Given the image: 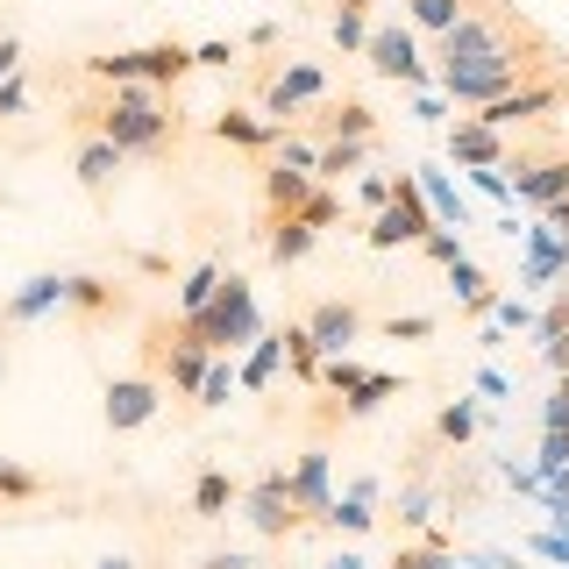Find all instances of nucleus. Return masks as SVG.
<instances>
[{
	"label": "nucleus",
	"mask_w": 569,
	"mask_h": 569,
	"mask_svg": "<svg viewBox=\"0 0 569 569\" xmlns=\"http://www.w3.org/2000/svg\"><path fill=\"white\" fill-rule=\"evenodd\" d=\"M527 79H562V50L512 0H462V14L441 29V93L485 107Z\"/></svg>",
	"instance_id": "f257e3e1"
},
{
	"label": "nucleus",
	"mask_w": 569,
	"mask_h": 569,
	"mask_svg": "<svg viewBox=\"0 0 569 569\" xmlns=\"http://www.w3.org/2000/svg\"><path fill=\"white\" fill-rule=\"evenodd\" d=\"M86 121H93L121 157H157V150L178 142V114L164 107V86H114L107 107H86Z\"/></svg>",
	"instance_id": "f03ea898"
},
{
	"label": "nucleus",
	"mask_w": 569,
	"mask_h": 569,
	"mask_svg": "<svg viewBox=\"0 0 569 569\" xmlns=\"http://www.w3.org/2000/svg\"><path fill=\"white\" fill-rule=\"evenodd\" d=\"M186 328H192V342H200V349H242V342H257L263 320H257V292H249V278H221L207 307L186 313Z\"/></svg>",
	"instance_id": "7ed1b4c3"
},
{
	"label": "nucleus",
	"mask_w": 569,
	"mask_h": 569,
	"mask_svg": "<svg viewBox=\"0 0 569 569\" xmlns=\"http://www.w3.org/2000/svg\"><path fill=\"white\" fill-rule=\"evenodd\" d=\"M86 71L107 86H178L192 71L186 43H142V50H107V58H86Z\"/></svg>",
	"instance_id": "20e7f679"
},
{
	"label": "nucleus",
	"mask_w": 569,
	"mask_h": 569,
	"mask_svg": "<svg viewBox=\"0 0 569 569\" xmlns=\"http://www.w3.org/2000/svg\"><path fill=\"white\" fill-rule=\"evenodd\" d=\"M427 228H435V213L420 200V178L399 171L391 178V200L378 207V221H370V249H399V242H420Z\"/></svg>",
	"instance_id": "39448f33"
},
{
	"label": "nucleus",
	"mask_w": 569,
	"mask_h": 569,
	"mask_svg": "<svg viewBox=\"0 0 569 569\" xmlns=\"http://www.w3.org/2000/svg\"><path fill=\"white\" fill-rule=\"evenodd\" d=\"M242 520L263 533V541H284V533H299V506H292V470H263L257 485H249L242 498Z\"/></svg>",
	"instance_id": "423d86ee"
},
{
	"label": "nucleus",
	"mask_w": 569,
	"mask_h": 569,
	"mask_svg": "<svg viewBox=\"0 0 569 569\" xmlns=\"http://www.w3.org/2000/svg\"><path fill=\"white\" fill-rule=\"evenodd\" d=\"M164 413V385L150 370H129V378H107V435H136Z\"/></svg>",
	"instance_id": "0eeeda50"
},
{
	"label": "nucleus",
	"mask_w": 569,
	"mask_h": 569,
	"mask_svg": "<svg viewBox=\"0 0 569 569\" xmlns=\"http://www.w3.org/2000/svg\"><path fill=\"white\" fill-rule=\"evenodd\" d=\"M556 107H562V79H527V86H512V93L485 100V107H477V121L498 129V136H512L520 121H541V114H556Z\"/></svg>",
	"instance_id": "6e6552de"
},
{
	"label": "nucleus",
	"mask_w": 569,
	"mask_h": 569,
	"mask_svg": "<svg viewBox=\"0 0 569 569\" xmlns=\"http://www.w3.org/2000/svg\"><path fill=\"white\" fill-rule=\"evenodd\" d=\"M363 58H370V71H378V79H399V86H427V64H420L413 36H406V29H391V22L363 36Z\"/></svg>",
	"instance_id": "1a4fd4ad"
},
{
	"label": "nucleus",
	"mask_w": 569,
	"mask_h": 569,
	"mask_svg": "<svg viewBox=\"0 0 569 569\" xmlns=\"http://www.w3.org/2000/svg\"><path fill=\"white\" fill-rule=\"evenodd\" d=\"M129 307V284L121 278H64V313L79 320V328H100V320H114Z\"/></svg>",
	"instance_id": "9d476101"
},
{
	"label": "nucleus",
	"mask_w": 569,
	"mask_h": 569,
	"mask_svg": "<svg viewBox=\"0 0 569 569\" xmlns=\"http://www.w3.org/2000/svg\"><path fill=\"white\" fill-rule=\"evenodd\" d=\"M307 335H313L320 356H342V349H356V335H363V307H356V299H320L307 313Z\"/></svg>",
	"instance_id": "9b49d317"
},
{
	"label": "nucleus",
	"mask_w": 569,
	"mask_h": 569,
	"mask_svg": "<svg viewBox=\"0 0 569 569\" xmlns=\"http://www.w3.org/2000/svg\"><path fill=\"white\" fill-rule=\"evenodd\" d=\"M43 313H64V278L58 271H36L29 284H14L8 307H0V328H29V320Z\"/></svg>",
	"instance_id": "f8f14e48"
},
{
	"label": "nucleus",
	"mask_w": 569,
	"mask_h": 569,
	"mask_svg": "<svg viewBox=\"0 0 569 569\" xmlns=\"http://www.w3.org/2000/svg\"><path fill=\"white\" fill-rule=\"evenodd\" d=\"M328 93V79H320V64H284L271 86H263V114L271 121H292L307 100H320Z\"/></svg>",
	"instance_id": "ddd939ff"
},
{
	"label": "nucleus",
	"mask_w": 569,
	"mask_h": 569,
	"mask_svg": "<svg viewBox=\"0 0 569 569\" xmlns=\"http://www.w3.org/2000/svg\"><path fill=\"white\" fill-rule=\"evenodd\" d=\"M569 192V150L562 157H512V200H527V207H548V200H562Z\"/></svg>",
	"instance_id": "4468645a"
},
{
	"label": "nucleus",
	"mask_w": 569,
	"mask_h": 569,
	"mask_svg": "<svg viewBox=\"0 0 569 569\" xmlns=\"http://www.w3.org/2000/svg\"><path fill=\"white\" fill-rule=\"evenodd\" d=\"M449 157H456L462 171H477V164H498V171H506L512 142L498 136V129H485V121H477V114H462L456 129H449Z\"/></svg>",
	"instance_id": "2eb2a0df"
},
{
	"label": "nucleus",
	"mask_w": 569,
	"mask_h": 569,
	"mask_svg": "<svg viewBox=\"0 0 569 569\" xmlns=\"http://www.w3.org/2000/svg\"><path fill=\"white\" fill-rule=\"evenodd\" d=\"M292 506H299V520H328V506H335V491H328V449H307V456H299Z\"/></svg>",
	"instance_id": "dca6fc26"
},
{
	"label": "nucleus",
	"mask_w": 569,
	"mask_h": 569,
	"mask_svg": "<svg viewBox=\"0 0 569 569\" xmlns=\"http://www.w3.org/2000/svg\"><path fill=\"white\" fill-rule=\"evenodd\" d=\"M213 136L236 142V150H278L284 121H257V114H242V107H221V114H213Z\"/></svg>",
	"instance_id": "f3484780"
},
{
	"label": "nucleus",
	"mask_w": 569,
	"mask_h": 569,
	"mask_svg": "<svg viewBox=\"0 0 569 569\" xmlns=\"http://www.w3.org/2000/svg\"><path fill=\"white\" fill-rule=\"evenodd\" d=\"M320 242V228H307L299 213H271V263L278 271H292V263H307Z\"/></svg>",
	"instance_id": "a211bd4d"
},
{
	"label": "nucleus",
	"mask_w": 569,
	"mask_h": 569,
	"mask_svg": "<svg viewBox=\"0 0 569 569\" xmlns=\"http://www.w3.org/2000/svg\"><path fill=\"white\" fill-rule=\"evenodd\" d=\"M413 178H420V200H427V213H435V228H470V207H462V192H456L435 164H420Z\"/></svg>",
	"instance_id": "6ab92c4d"
},
{
	"label": "nucleus",
	"mask_w": 569,
	"mask_h": 569,
	"mask_svg": "<svg viewBox=\"0 0 569 569\" xmlns=\"http://www.w3.org/2000/svg\"><path fill=\"white\" fill-rule=\"evenodd\" d=\"M236 498H242V485L228 470H200V477H192V520H228Z\"/></svg>",
	"instance_id": "aec40b11"
},
{
	"label": "nucleus",
	"mask_w": 569,
	"mask_h": 569,
	"mask_svg": "<svg viewBox=\"0 0 569 569\" xmlns=\"http://www.w3.org/2000/svg\"><path fill=\"white\" fill-rule=\"evenodd\" d=\"M548 278H569V236L533 228L527 236V284H548Z\"/></svg>",
	"instance_id": "412c9836"
},
{
	"label": "nucleus",
	"mask_w": 569,
	"mask_h": 569,
	"mask_svg": "<svg viewBox=\"0 0 569 569\" xmlns=\"http://www.w3.org/2000/svg\"><path fill=\"white\" fill-rule=\"evenodd\" d=\"M307 192H313V178L299 171V164H284V157L263 171V207H271V213H299V200H307Z\"/></svg>",
	"instance_id": "4be33fe9"
},
{
	"label": "nucleus",
	"mask_w": 569,
	"mask_h": 569,
	"mask_svg": "<svg viewBox=\"0 0 569 569\" xmlns=\"http://www.w3.org/2000/svg\"><path fill=\"white\" fill-rule=\"evenodd\" d=\"M71 171H79V186H86V192H93V200H100V192L114 186V171H121V150H114V142H107V136H93V142H86V150H79V164H71Z\"/></svg>",
	"instance_id": "5701e85b"
},
{
	"label": "nucleus",
	"mask_w": 569,
	"mask_h": 569,
	"mask_svg": "<svg viewBox=\"0 0 569 569\" xmlns=\"http://www.w3.org/2000/svg\"><path fill=\"white\" fill-rule=\"evenodd\" d=\"M278 363H284V335H257L249 356H242V370H236V385L242 391H263V385L278 378Z\"/></svg>",
	"instance_id": "b1692460"
},
{
	"label": "nucleus",
	"mask_w": 569,
	"mask_h": 569,
	"mask_svg": "<svg viewBox=\"0 0 569 569\" xmlns=\"http://www.w3.org/2000/svg\"><path fill=\"white\" fill-rule=\"evenodd\" d=\"M391 391H399V378H391V370H363V378L342 391V420H370V413L391 399Z\"/></svg>",
	"instance_id": "393cba45"
},
{
	"label": "nucleus",
	"mask_w": 569,
	"mask_h": 569,
	"mask_svg": "<svg viewBox=\"0 0 569 569\" xmlns=\"http://www.w3.org/2000/svg\"><path fill=\"white\" fill-rule=\"evenodd\" d=\"M313 129H320V136H356V142H370V136H378V114H370L363 100H342V107H328V114H313Z\"/></svg>",
	"instance_id": "a878e982"
},
{
	"label": "nucleus",
	"mask_w": 569,
	"mask_h": 569,
	"mask_svg": "<svg viewBox=\"0 0 569 569\" xmlns=\"http://www.w3.org/2000/svg\"><path fill=\"white\" fill-rule=\"evenodd\" d=\"M449 284H456V299H462L470 313H491V299H498V292H491V278L477 271L470 257H456V263H449Z\"/></svg>",
	"instance_id": "bb28decb"
},
{
	"label": "nucleus",
	"mask_w": 569,
	"mask_h": 569,
	"mask_svg": "<svg viewBox=\"0 0 569 569\" xmlns=\"http://www.w3.org/2000/svg\"><path fill=\"white\" fill-rule=\"evenodd\" d=\"M284 363H292L299 370V385H313L320 378V349H313V335H307V320H284Z\"/></svg>",
	"instance_id": "cd10ccee"
},
{
	"label": "nucleus",
	"mask_w": 569,
	"mask_h": 569,
	"mask_svg": "<svg viewBox=\"0 0 569 569\" xmlns=\"http://www.w3.org/2000/svg\"><path fill=\"white\" fill-rule=\"evenodd\" d=\"M363 150H370V142H356V136H328V142L313 150V171H320V178H342V171L363 164Z\"/></svg>",
	"instance_id": "c85d7f7f"
},
{
	"label": "nucleus",
	"mask_w": 569,
	"mask_h": 569,
	"mask_svg": "<svg viewBox=\"0 0 569 569\" xmlns=\"http://www.w3.org/2000/svg\"><path fill=\"white\" fill-rule=\"evenodd\" d=\"M228 391H236V363L213 349L207 370H200V391H192V406H207V413H213V406H228Z\"/></svg>",
	"instance_id": "c756f323"
},
{
	"label": "nucleus",
	"mask_w": 569,
	"mask_h": 569,
	"mask_svg": "<svg viewBox=\"0 0 569 569\" xmlns=\"http://www.w3.org/2000/svg\"><path fill=\"white\" fill-rule=\"evenodd\" d=\"M470 435H477V406L470 399H456V406H441V413H435V441H441V449H462Z\"/></svg>",
	"instance_id": "7c9ffc66"
},
{
	"label": "nucleus",
	"mask_w": 569,
	"mask_h": 569,
	"mask_svg": "<svg viewBox=\"0 0 569 569\" xmlns=\"http://www.w3.org/2000/svg\"><path fill=\"white\" fill-rule=\"evenodd\" d=\"M29 498H43V477L0 456V506H29Z\"/></svg>",
	"instance_id": "2f4dec72"
},
{
	"label": "nucleus",
	"mask_w": 569,
	"mask_h": 569,
	"mask_svg": "<svg viewBox=\"0 0 569 569\" xmlns=\"http://www.w3.org/2000/svg\"><path fill=\"white\" fill-rule=\"evenodd\" d=\"M213 284H221V263H192L186 284H178V313H200L213 299Z\"/></svg>",
	"instance_id": "473e14b6"
},
{
	"label": "nucleus",
	"mask_w": 569,
	"mask_h": 569,
	"mask_svg": "<svg viewBox=\"0 0 569 569\" xmlns=\"http://www.w3.org/2000/svg\"><path fill=\"white\" fill-rule=\"evenodd\" d=\"M356 378H363V363H356V356L342 349V356H320V378H313V385H320V391H335V399H342V391H349Z\"/></svg>",
	"instance_id": "72a5a7b5"
},
{
	"label": "nucleus",
	"mask_w": 569,
	"mask_h": 569,
	"mask_svg": "<svg viewBox=\"0 0 569 569\" xmlns=\"http://www.w3.org/2000/svg\"><path fill=\"white\" fill-rule=\"evenodd\" d=\"M406 14H413V22L427 29V36H441L462 14V0H406Z\"/></svg>",
	"instance_id": "f704fd0d"
},
{
	"label": "nucleus",
	"mask_w": 569,
	"mask_h": 569,
	"mask_svg": "<svg viewBox=\"0 0 569 569\" xmlns=\"http://www.w3.org/2000/svg\"><path fill=\"white\" fill-rule=\"evenodd\" d=\"M299 221H307V228H335V221H342V200H335L328 186H313L307 200H299Z\"/></svg>",
	"instance_id": "c9c22d12"
},
{
	"label": "nucleus",
	"mask_w": 569,
	"mask_h": 569,
	"mask_svg": "<svg viewBox=\"0 0 569 569\" xmlns=\"http://www.w3.org/2000/svg\"><path fill=\"white\" fill-rule=\"evenodd\" d=\"M370 498H342V506H328V527H342V533H370Z\"/></svg>",
	"instance_id": "e433bc0d"
},
{
	"label": "nucleus",
	"mask_w": 569,
	"mask_h": 569,
	"mask_svg": "<svg viewBox=\"0 0 569 569\" xmlns=\"http://www.w3.org/2000/svg\"><path fill=\"white\" fill-rule=\"evenodd\" d=\"M391 569H456V562H449V548H441V541H427V548H399Z\"/></svg>",
	"instance_id": "4c0bfd02"
},
{
	"label": "nucleus",
	"mask_w": 569,
	"mask_h": 569,
	"mask_svg": "<svg viewBox=\"0 0 569 569\" xmlns=\"http://www.w3.org/2000/svg\"><path fill=\"white\" fill-rule=\"evenodd\" d=\"M420 249L441 263V271H449V263L462 257V236H456V228H427V236H420Z\"/></svg>",
	"instance_id": "58836bf2"
},
{
	"label": "nucleus",
	"mask_w": 569,
	"mask_h": 569,
	"mask_svg": "<svg viewBox=\"0 0 569 569\" xmlns=\"http://www.w3.org/2000/svg\"><path fill=\"white\" fill-rule=\"evenodd\" d=\"M569 470V435H541V456H533V477Z\"/></svg>",
	"instance_id": "ea45409f"
},
{
	"label": "nucleus",
	"mask_w": 569,
	"mask_h": 569,
	"mask_svg": "<svg viewBox=\"0 0 569 569\" xmlns=\"http://www.w3.org/2000/svg\"><path fill=\"white\" fill-rule=\"evenodd\" d=\"M385 335H391V342H420V335H435V313H391Z\"/></svg>",
	"instance_id": "a19ab883"
},
{
	"label": "nucleus",
	"mask_w": 569,
	"mask_h": 569,
	"mask_svg": "<svg viewBox=\"0 0 569 569\" xmlns=\"http://www.w3.org/2000/svg\"><path fill=\"white\" fill-rule=\"evenodd\" d=\"M242 58V43H221V36H213V43H200V50H192V71H228V64H236Z\"/></svg>",
	"instance_id": "79ce46f5"
},
{
	"label": "nucleus",
	"mask_w": 569,
	"mask_h": 569,
	"mask_svg": "<svg viewBox=\"0 0 569 569\" xmlns=\"http://www.w3.org/2000/svg\"><path fill=\"white\" fill-rule=\"evenodd\" d=\"M363 36H370L363 14H335V43H342V58H356V50H363Z\"/></svg>",
	"instance_id": "37998d69"
},
{
	"label": "nucleus",
	"mask_w": 569,
	"mask_h": 569,
	"mask_svg": "<svg viewBox=\"0 0 569 569\" xmlns=\"http://www.w3.org/2000/svg\"><path fill=\"white\" fill-rule=\"evenodd\" d=\"M533 335H541V342H548V335H569V284L556 292V307H548L541 320H533Z\"/></svg>",
	"instance_id": "c03bdc74"
},
{
	"label": "nucleus",
	"mask_w": 569,
	"mask_h": 569,
	"mask_svg": "<svg viewBox=\"0 0 569 569\" xmlns=\"http://www.w3.org/2000/svg\"><path fill=\"white\" fill-rule=\"evenodd\" d=\"M491 320L498 328H533V307L527 299H491Z\"/></svg>",
	"instance_id": "a18cd8bd"
},
{
	"label": "nucleus",
	"mask_w": 569,
	"mask_h": 569,
	"mask_svg": "<svg viewBox=\"0 0 569 569\" xmlns=\"http://www.w3.org/2000/svg\"><path fill=\"white\" fill-rule=\"evenodd\" d=\"M22 107H29V86L8 71V79H0V121H8V114H22Z\"/></svg>",
	"instance_id": "49530a36"
},
{
	"label": "nucleus",
	"mask_w": 569,
	"mask_h": 569,
	"mask_svg": "<svg viewBox=\"0 0 569 569\" xmlns=\"http://www.w3.org/2000/svg\"><path fill=\"white\" fill-rule=\"evenodd\" d=\"M356 200H363V207H385V200H391V178H385V171L363 178V186H356Z\"/></svg>",
	"instance_id": "de8ad7c7"
},
{
	"label": "nucleus",
	"mask_w": 569,
	"mask_h": 569,
	"mask_svg": "<svg viewBox=\"0 0 569 569\" xmlns=\"http://www.w3.org/2000/svg\"><path fill=\"white\" fill-rule=\"evenodd\" d=\"M477 391H485V399H512V385H506V370H477Z\"/></svg>",
	"instance_id": "09e8293b"
},
{
	"label": "nucleus",
	"mask_w": 569,
	"mask_h": 569,
	"mask_svg": "<svg viewBox=\"0 0 569 569\" xmlns=\"http://www.w3.org/2000/svg\"><path fill=\"white\" fill-rule=\"evenodd\" d=\"M200 569H249V556H236V548H213Z\"/></svg>",
	"instance_id": "8fccbe9b"
},
{
	"label": "nucleus",
	"mask_w": 569,
	"mask_h": 569,
	"mask_svg": "<svg viewBox=\"0 0 569 569\" xmlns=\"http://www.w3.org/2000/svg\"><path fill=\"white\" fill-rule=\"evenodd\" d=\"M14 64H22V43H14V36H0V79H8Z\"/></svg>",
	"instance_id": "3c124183"
},
{
	"label": "nucleus",
	"mask_w": 569,
	"mask_h": 569,
	"mask_svg": "<svg viewBox=\"0 0 569 569\" xmlns=\"http://www.w3.org/2000/svg\"><path fill=\"white\" fill-rule=\"evenodd\" d=\"M541 213H548V228H562V236H569V192H562V200H548Z\"/></svg>",
	"instance_id": "603ef678"
},
{
	"label": "nucleus",
	"mask_w": 569,
	"mask_h": 569,
	"mask_svg": "<svg viewBox=\"0 0 569 569\" xmlns=\"http://www.w3.org/2000/svg\"><path fill=\"white\" fill-rule=\"evenodd\" d=\"M335 14H370V0H335Z\"/></svg>",
	"instance_id": "864d4df0"
},
{
	"label": "nucleus",
	"mask_w": 569,
	"mask_h": 569,
	"mask_svg": "<svg viewBox=\"0 0 569 569\" xmlns=\"http://www.w3.org/2000/svg\"><path fill=\"white\" fill-rule=\"evenodd\" d=\"M100 569H136V562H129V556H107V562H100Z\"/></svg>",
	"instance_id": "5fc2aeb1"
},
{
	"label": "nucleus",
	"mask_w": 569,
	"mask_h": 569,
	"mask_svg": "<svg viewBox=\"0 0 569 569\" xmlns=\"http://www.w3.org/2000/svg\"><path fill=\"white\" fill-rule=\"evenodd\" d=\"M335 569H370V562H356V556H342V562H335Z\"/></svg>",
	"instance_id": "6e6d98bb"
},
{
	"label": "nucleus",
	"mask_w": 569,
	"mask_h": 569,
	"mask_svg": "<svg viewBox=\"0 0 569 569\" xmlns=\"http://www.w3.org/2000/svg\"><path fill=\"white\" fill-rule=\"evenodd\" d=\"M0 378H8V342H0Z\"/></svg>",
	"instance_id": "4d7b16f0"
},
{
	"label": "nucleus",
	"mask_w": 569,
	"mask_h": 569,
	"mask_svg": "<svg viewBox=\"0 0 569 569\" xmlns=\"http://www.w3.org/2000/svg\"><path fill=\"white\" fill-rule=\"evenodd\" d=\"M506 569H520V562H506Z\"/></svg>",
	"instance_id": "13d9d810"
}]
</instances>
